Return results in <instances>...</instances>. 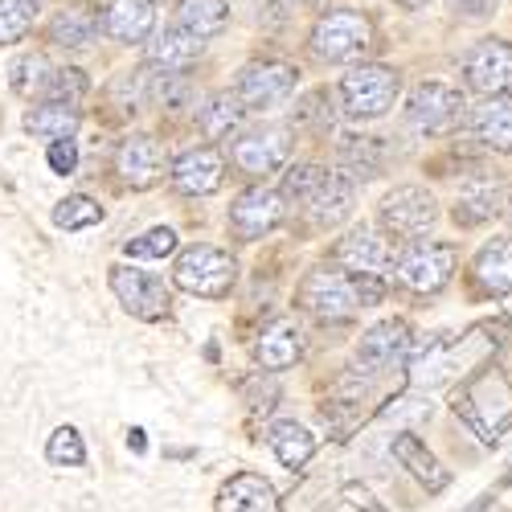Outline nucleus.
Masks as SVG:
<instances>
[{"label": "nucleus", "instance_id": "nucleus-1", "mask_svg": "<svg viewBox=\"0 0 512 512\" xmlns=\"http://www.w3.org/2000/svg\"><path fill=\"white\" fill-rule=\"evenodd\" d=\"M386 300V279L353 275L345 267H316L300 287V308L320 324H349L361 308Z\"/></svg>", "mask_w": 512, "mask_h": 512}, {"label": "nucleus", "instance_id": "nucleus-2", "mask_svg": "<svg viewBox=\"0 0 512 512\" xmlns=\"http://www.w3.org/2000/svg\"><path fill=\"white\" fill-rule=\"evenodd\" d=\"M283 201H291V209H300L312 226H336L349 218L353 209V181L336 168H320V164H295L283 177Z\"/></svg>", "mask_w": 512, "mask_h": 512}, {"label": "nucleus", "instance_id": "nucleus-3", "mask_svg": "<svg viewBox=\"0 0 512 512\" xmlns=\"http://www.w3.org/2000/svg\"><path fill=\"white\" fill-rule=\"evenodd\" d=\"M398 91H402V78L398 70L381 66V62H365V66H353L340 82V111L349 119H381L394 103H398Z\"/></svg>", "mask_w": 512, "mask_h": 512}, {"label": "nucleus", "instance_id": "nucleus-4", "mask_svg": "<svg viewBox=\"0 0 512 512\" xmlns=\"http://www.w3.org/2000/svg\"><path fill=\"white\" fill-rule=\"evenodd\" d=\"M300 87V70L291 62L279 58H259V62H246L234 78V99L246 111H271L279 103H287Z\"/></svg>", "mask_w": 512, "mask_h": 512}, {"label": "nucleus", "instance_id": "nucleus-5", "mask_svg": "<svg viewBox=\"0 0 512 512\" xmlns=\"http://www.w3.org/2000/svg\"><path fill=\"white\" fill-rule=\"evenodd\" d=\"M455 263H459V246L455 242H414L398 254V283L414 295H435L451 283L455 275Z\"/></svg>", "mask_w": 512, "mask_h": 512}, {"label": "nucleus", "instance_id": "nucleus-6", "mask_svg": "<svg viewBox=\"0 0 512 512\" xmlns=\"http://www.w3.org/2000/svg\"><path fill=\"white\" fill-rule=\"evenodd\" d=\"M177 287H185L189 295L201 300H226L238 279V263L218 246H189L177 259Z\"/></svg>", "mask_w": 512, "mask_h": 512}, {"label": "nucleus", "instance_id": "nucleus-7", "mask_svg": "<svg viewBox=\"0 0 512 512\" xmlns=\"http://www.w3.org/2000/svg\"><path fill=\"white\" fill-rule=\"evenodd\" d=\"M373 46V25L357 9H332L312 29V54L324 62H353Z\"/></svg>", "mask_w": 512, "mask_h": 512}, {"label": "nucleus", "instance_id": "nucleus-8", "mask_svg": "<svg viewBox=\"0 0 512 512\" xmlns=\"http://www.w3.org/2000/svg\"><path fill=\"white\" fill-rule=\"evenodd\" d=\"M381 230H386L390 238H418V234H431L435 222H439V205L435 197L418 189V185H402L394 193H386V201H381V213H377Z\"/></svg>", "mask_w": 512, "mask_h": 512}, {"label": "nucleus", "instance_id": "nucleus-9", "mask_svg": "<svg viewBox=\"0 0 512 512\" xmlns=\"http://www.w3.org/2000/svg\"><path fill=\"white\" fill-rule=\"evenodd\" d=\"M463 119V95L447 82H422L406 99V127L418 136H443Z\"/></svg>", "mask_w": 512, "mask_h": 512}, {"label": "nucleus", "instance_id": "nucleus-10", "mask_svg": "<svg viewBox=\"0 0 512 512\" xmlns=\"http://www.w3.org/2000/svg\"><path fill=\"white\" fill-rule=\"evenodd\" d=\"M463 82H467V91H476L484 99L508 95L512 91V41L504 37L476 41L472 54L463 58Z\"/></svg>", "mask_w": 512, "mask_h": 512}, {"label": "nucleus", "instance_id": "nucleus-11", "mask_svg": "<svg viewBox=\"0 0 512 512\" xmlns=\"http://www.w3.org/2000/svg\"><path fill=\"white\" fill-rule=\"evenodd\" d=\"M111 291L119 295L123 312H132L136 320H164L168 316V304H173V291H168L164 279L148 275V271H136V267H111Z\"/></svg>", "mask_w": 512, "mask_h": 512}, {"label": "nucleus", "instance_id": "nucleus-12", "mask_svg": "<svg viewBox=\"0 0 512 512\" xmlns=\"http://www.w3.org/2000/svg\"><path fill=\"white\" fill-rule=\"evenodd\" d=\"M287 218V201L279 189H263V185H254V189H242L230 205V230L242 238V242H259L267 238L271 230H279Z\"/></svg>", "mask_w": 512, "mask_h": 512}, {"label": "nucleus", "instance_id": "nucleus-13", "mask_svg": "<svg viewBox=\"0 0 512 512\" xmlns=\"http://www.w3.org/2000/svg\"><path fill=\"white\" fill-rule=\"evenodd\" d=\"M291 156V132L283 123H263L254 132L238 136L234 148H230V160L250 177H267V173H279Z\"/></svg>", "mask_w": 512, "mask_h": 512}, {"label": "nucleus", "instance_id": "nucleus-14", "mask_svg": "<svg viewBox=\"0 0 512 512\" xmlns=\"http://www.w3.org/2000/svg\"><path fill=\"white\" fill-rule=\"evenodd\" d=\"M332 259L345 267V271H353V275L381 279V275L394 267V250H390V242L381 238L373 226H353L345 238L332 246Z\"/></svg>", "mask_w": 512, "mask_h": 512}, {"label": "nucleus", "instance_id": "nucleus-15", "mask_svg": "<svg viewBox=\"0 0 512 512\" xmlns=\"http://www.w3.org/2000/svg\"><path fill=\"white\" fill-rule=\"evenodd\" d=\"M410 345H414V336H410L406 320H381V324H373L361 336V345H357V373H381V369H390L394 361H406Z\"/></svg>", "mask_w": 512, "mask_h": 512}, {"label": "nucleus", "instance_id": "nucleus-16", "mask_svg": "<svg viewBox=\"0 0 512 512\" xmlns=\"http://www.w3.org/2000/svg\"><path fill=\"white\" fill-rule=\"evenodd\" d=\"M226 177V160L218 148H193L173 164V185L185 197H205V193H218Z\"/></svg>", "mask_w": 512, "mask_h": 512}, {"label": "nucleus", "instance_id": "nucleus-17", "mask_svg": "<svg viewBox=\"0 0 512 512\" xmlns=\"http://www.w3.org/2000/svg\"><path fill=\"white\" fill-rule=\"evenodd\" d=\"M300 357H304V332H300V324H295L291 316L271 320L259 332V340H254V361H259L263 369H271V373L295 365Z\"/></svg>", "mask_w": 512, "mask_h": 512}, {"label": "nucleus", "instance_id": "nucleus-18", "mask_svg": "<svg viewBox=\"0 0 512 512\" xmlns=\"http://www.w3.org/2000/svg\"><path fill=\"white\" fill-rule=\"evenodd\" d=\"M115 173L132 185V189H152L160 181V148L152 136L136 132V136H127L115 152Z\"/></svg>", "mask_w": 512, "mask_h": 512}, {"label": "nucleus", "instance_id": "nucleus-19", "mask_svg": "<svg viewBox=\"0 0 512 512\" xmlns=\"http://www.w3.org/2000/svg\"><path fill=\"white\" fill-rule=\"evenodd\" d=\"M156 25V0H111L103 13V29L107 37L123 41V46H136V41H148Z\"/></svg>", "mask_w": 512, "mask_h": 512}, {"label": "nucleus", "instance_id": "nucleus-20", "mask_svg": "<svg viewBox=\"0 0 512 512\" xmlns=\"http://www.w3.org/2000/svg\"><path fill=\"white\" fill-rule=\"evenodd\" d=\"M386 144L381 136H340L336 144V173H345L349 181H373L386 168Z\"/></svg>", "mask_w": 512, "mask_h": 512}, {"label": "nucleus", "instance_id": "nucleus-21", "mask_svg": "<svg viewBox=\"0 0 512 512\" xmlns=\"http://www.w3.org/2000/svg\"><path fill=\"white\" fill-rule=\"evenodd\" d=\"M197 58H201V41L181 25H168L148 41V66H156L160 74H185Z\"/></svg>", "mask_w": 512, "mask_h": 512}, {"label": "nucleus", "instance_id": "nucleus-22", "mask_svg": "<svg viewBox=\"0 0 512 512\" xmlns=\"http://www.w3.org/2000/svg\"><path fill=\"white\" fill-rule=\"evenodd\" d=\"M218 512H279V496H275V488L263 476L238 472V476H230L222 484Z\"/></svg>", "mask_w": 512, "mask_h": 512}, {"label": "nucleus", "instance_id": "nucleus-23", "mask_svg": "<svg viewBox=\"0 0 512 512\" xmlns=\"http://www.w3.org/2000/svg\"><path fill=\"white\" fill-rule=\"evenodd\" d=\"M472 132L492 152H512V95H492L472 107Z\"/></svg>", "mask_w": 512, "mask_h": 512}, {"label": "nucleus", "instance_id": "nucleus-24", "mask_svg": "<svg viewBox=\"0 0 512 512\" xmlns=\"http://www.w3.org/2000/svg\"><path fill=\"white\" fill-rule=\"evenodd\" d=\"M472 283L484 295L512 291V238H492L472 263Z\"/></svg>", "mask_w": 512, "mask_h": 512}, {"label": "nucleus", "instance_id": "nucleus-25", "mask_svg": "<svg viewBox=\"0 0 512 512\" xmlns=\"http://www.w3.org/2000/svg\"><path fill=\"white\" fill-rule=\"evenodd\" d=\"M500 205H504V189L488 177H476V181H467L455 197V222L459 226H484L500 213Z\"/></svg>", "mask_w": 512, "mask_h": 512}, {"label": "nucleus", "instance_id": "nucleus-26", "mask_svg": "<svg viewBox=\"0 0 512 512\" xmlns=\"http://www.w3.org/2000/svg\"><path fill=\"white\" fill-rule=\"evenodd\" d=\"M267 443H271V451L279 455V463L283 467H304L308 459H312V451H316V439H312V431L308 426H300L295 418H283V422H271L267 426Z\"/></svg>", "mask_w": 512, "mask_h": 512}, {"label": "nucleus", "instance_id": "nucleus-27", "mask_svg": "<svg viewBox=\"0 0 512 512\" xmlns=\"http://www.w3.org/2000/svg\"><path fill=\"white\" fill-rule=\"evenodd\" d=\"M78 123H82L78 107H66V103H41V107H33V111L25 115V132L37 136V140L58 144V140H74Z\"/></svg>", "mask_w": 512, "mask_h": 512}, {"label": "nucleus", "instance_id": "nucleus-28", "mask_svg": "<svg viewBox=\"0 0 512 512\" xmlns=\"http://www.w3.org/2000/svg\"><path fill=\"white\" fill-rule=\"evenodd\" d=\"M99 37V17L91 9H58L50 21V41L66 50H87Z\"/></svg>", "mask_w": 512, "mask_h": 512}, {"label": "nucleus", "instance_id": "nucleus-29", "mask_svg": "<svg viewBox=\"0 0 512 512\" xmlns=\"http://www.w3.org/2000/svg\"><path fill=\"white\" fill-rule=\"evenodd\" d=\"M230 21V5L226 0H181V9H177V25L185 33H193L197 41L201 37H218Z\"/></svg>", "mask_w": 512, "mask_h": 512}, {"label": "nucleus", "instance_id": "nucleus-30", "mask_svg": "<svg viewBox=\"0 0 512 512\" xmlns=\"http://www.w3.org/2000/svg\"><path fill=\"white\" fill-rule=\"evenodd\" d=\"M394 455H398V459H402V463H406L410 472H414V476H418L426 488H431V492L447 488V480H451V476L443 472L439 459H435L431 451H426V447H422L414 435H398V439H394Z\"/></svg>", "mask_w": 512, "mask_h": 512}, {"label": "nucleus", "instance_id": "nucleus-31", "mask_svg": "<svg viewBox=\"0 0 512 512\" xmlns=\"http://www.w3.org/2000/svg\"><path fill=\"white\" fill-rule=\"evenodd\" d=\"M246 119V107L234 99V91H222V95H213L205 107H201V132L209 140H222L230 132H238Z\"/></svg>", "mask_w": 512, "mask_h": 512}, {"label": "nucleus", "instance_id": "nucleus-32", "mask_svg": "<svg viewBox=\"0 0 512 512\" xmlns=\"http://www.w3.org/2000/svg\"><path fill=\"white\" fill-rule=\"evenodd\" d=\"M91 91V78L82 74L78 66H54V74L46 78V87H41V95H46L50 103H66L74 107L78 99H87Z\"/></svg>", "mask_w": 512, "mask_h": 512}, {"label": "nucleus", "instance_id": "nucleus-33", "mask_svg": "<svg viewBox=\"0 0 512 512\" xmlns=\"http://www.w3.org/2000/svg\"><path fill=\"white\" fill-rule=\"evenodd\" d=\"M54 74L50 58L46 54H21L13 66H9V82H13V91L17 95H41V87H46V78Z\"/></svg>", "mask_w": 512, "mask_h": 512}, {"label": "nucleus", "instance_id": "nucleus-34", "mask_svg": "<svg viewBox=\"0 0 512 512\" xmlns=\"http://www.w3.org/2000/svg\"><path fill=\"white\" fill-rule=\"evenodd\" d=\"M99 222H103V205L87 193H74V197L58 201V209H54V226H62V230H87Z\"/></svg>", "mask_w": 512, "mask_h": 512}, {"label": "nucleus", "instance_id": "nucleus-35", "mask_svg": "<svg viewBox=\"0 0 512 512\" xmlns=\"http://www.w3.org/2000/svg\"><path fill=\"white\" fill-rule=\"evenodd\" d=\"M41 9V0H0V46L21 41Z\"/></svg>", "mask_w": 512, "mask_h": 512}, {"label": "nucleus", "instance_id": "nucleus-36", "mask_svg": "<svg viewBox=\"0 0 512 512\" xmlns=\"http://www.w3.org/2000/svg\"><path fill=\"white\" fill-rule=\"evenodd\" d=\"M177 250V230L173 226H152L148 234L132 238L123 246L127 259H168V254Z\"/></svg>", "mask_w": 512, "mask_h": 512}, {"label": "nucleus", "instance_id": "nucleus-37", "mask_svg": "<svg viewBox=\"0 0 512 512\" xmlns=\"http://www.w3.org/2000/svg\"><path fill=\"white\" fill-rule=\"evenodd\" d=\"M46 455H50V463H58V467H78V463H87V447H82V435L74 431V426H58V431L50 435Z\"/></svg>", "mask_w": 512, "mask_h": 512}, {"label": "nucleus", "instance_id": "nucleus-38", "mask_svg": "<svg viewBox=\"0 0 512 512\" xmlns=\"http://www.w3.org/2000/svg\"><path fill=\"white\" fill-rule=\"evenodd\" d=\"M295 123L316 127V132H328V127H332V95L324 87L312 91V95H304L300 107H295Z\"/></svg>", "mask_w": 512, "mask_h": 512}, {"label": "nucleus", "instance_id": "nucleus-39", "mask_svg": "<svg viewBox=\"0 0 512 512\" xmlns=\"http://www.w3.org/2000/svg\"><path fill=\"white\" fill-rule=\"evenodd\" d=\"M447 5H451V13L459 21H488L500 0H447Z\"/></svg>", "mask_w": 512, "mask_h": 512}, {"label": "nucleus", "instance_id": "nucleus-40", "mask_svg": "<svg viewBox=\"0 0 512 512\" xmlns=\"http://www.w3.org/2000/svg\"><path fill=\"white\" fill-rule=\"evenodd\" d=\"M50 168H54L58 177H74V168H78V148H74V140L50 144Z\"/></svg>", "mask_w": 512, "mask_h": 512}, {"label": "nucleus", "instance_id": "nucleus-41", "mask_svg": "<svg viewBox=\"0 0 512 512\" xmlns=\"http://www.w3.org/2000/svg\"><path fill=\"white\" fill-rule=\"evenodd\" d=\"M127 447H132V451H144V431H132V435H127Z\"/></svg>", "mask_w": 512, "mask_h": 512}, {"label": "nucleus", "instance_id": "nucleus-42", "mask_svg": "<svg viewBox=\"0 0 512 512\" xmlns=\"http://www.w3.org/2000/svg\"><path fill=\"white\" fill-rule=\"evenodd\" d=\"M291 5H316V0H291Z\"/></svg>", "mask_w": 512, "mask_h": 512}, {"label": "nucleus", "instance_id": "nucleus-43", "mask_svg": "<svg viewBox=\"0 0 512 512\" xmlns=\"http://www.w3.org/2000/svg\"><path fill=\"white\" fill-rule=\"evenodd\" d=\"M402 5H410V9H414V5H418V0H402Z\"/></svg>", "mask_w": 512, "mask_h": 512}]
</instances>
